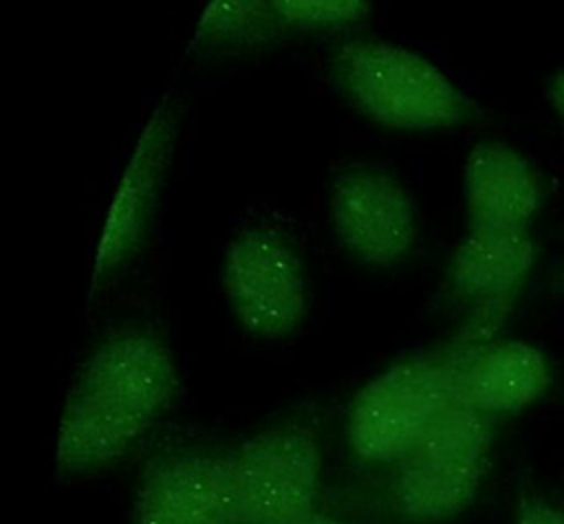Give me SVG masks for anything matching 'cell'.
I'll use <instances>...</instances> for the list:
<instances>
[{"label": "cell", "instance_id": "cell-6", "mask_svg": "<svg viewBox=\"0 0 564 524\" xmlns=\"http://www.w3.org/2000/svg\"><path fill=\"white\" fill-rule=\"evenodd\" d=\"M328 218L339 244L377 269L401 262L416 242V209L410 192L388 172L350 167L333 181Z\"/></svg>", "mask_w": 564, "mask_h": 524}, {"label": "cell", "instance_id": "cell-18", "mask_svg": "<svg viewBox=\"0 0 564 524\" xmlns=\"http://www.w3.org/2000/svg\"><path fill=\"white\" fill-rule=\"evenodd\" d=\"M549 97H551V103L555 106V110L564 117V73L555 75V79L551 81Z\"/></svg>", "mask_w": 564, "mask_h": 524}, {"label": "cell", "instance_id": "cell-11", "mask_svg": "<svg viewBox=\"0 0 564 524\" xmlns=\"http://www.w3.org/2000/svg\"><path fill=\"white\" fill-rule=\"evenodd\" d=\"M535 262V244L527 229H469L456 247L449 286L471 308L509 310Z\"/></svg>", "mask_w": 564, "mask_h": 524}, {"label": "cell", "instance_id": "cell-17", "mask_svg": "<svg viewBox=\"0 0 564 524\" xmlns=\"http://www.w3.org/2000/svg\"><path fill=\"white\" fill-rule=\"evenodd\" d=\"M518 524H564V517L542 502H529L522 506Z\"/></svg>", "mask_w": 564, "mask_h": 524}, {"label": "cell", "instance_id": "cell-5", "mask_svg": "<svg viewBox=\"0 0 564 524\" xmlns=\"http://www.w3.org/2000/svg\"><path fill=\"white\" fill-rule=\"evenodd\" d=\"M132 524H242L234 451L150 458L134 489Z\"/></svg>", "mask_w": 564, "mask_h": 524}, {"label": "cell", "instance_id": "cell-8", "mask_svg": "<svg viewBox=\"0 0 564 524\" xmlns=\"http://www.w3.org/2000/svg\"><path fill=\"white\" fill-rule=\"evenodd\" d=\"M77 387L154 421L176 396L178 370L154 332L121 330L90 352Z\"/></svg>", "mask_w": 564, "mask_h": 524}, {"label": "cell", "instance_id": "cell-3", "mask_svg": "<svg viewBox=\"0 0 564 524\" xmlns=\"http://www.w3.org/2000/svg\"><path fill=\"white\" fill-rule=\"evenodd\" d=\"M227 302L242 328L282 339L308 313V284L297 249L278 231L251 227L229 240L220 262Z\"/></svg>", "mask_w": 564, "mask_h": 524}, {"label": "cell", "instance_id": "cell-1", "mask_svg": "<svg viewBox=\"0 0 564 524\" xmlns=\"http://www.w3.org/2000/svg\"><path fill=\"white\" fill-rule=\"evenodd\" d=\"M333 79L366 119L405 132L452 128L469 101L425 55L386 40H352L333 55Z\"/></svg>", "mask_w": 564, "mask_h": 524}, {"label": "cell", "instance_id": "cell-7", "mask_svg": "<svg viewBox=\"0 0 564 524\" xmlns=\"http://www.w3.org/2000/svg\"><path fill=\"white\" fill-rule=\"evenodd\" d=\"M174 128V110L167 103H161L143 125L101 225L93 262L95 284L137 253L167 167Z\"/></svg>", "mask_w": 564, "mask_h": 524}, {"label": "cell", "instance_id": "cell-4", "mask_svg": "<svg viewBox=\"0 0 564 524\" xmlns=\"http://www.w3.org/2000/svg\"><path fill=\"white\" fill-rule=\"evenodd\" d=\"M234 456L242 524H289L317 511L322 451L308 423L269 427Z\"/></svg>", "mask_w": 564, "mask_h": 524}, {"label": "cell", "instance_id": "cell-10", "mask_svg": "<svg viewBox=\"0 0 564 524\" xmlns=\"http://www.w3.org/2000/svg\"><path fill=\"white\" fill-rule=\"evenodd\" d=\"M463 192L469 229H527L542 203L531 163L509 145L478 143L463 167Z\"/></svg>", "mask_w": 564, "mask_h": 524}, {"label": "cell", "instance_id": "cell-16", "mask_svg": "<svg viewBox=\"0 0 564 524\" xmlns=\"http://www.w3.org/2000/svg\"><path fill=\"white\" fill-rule=\"evenodd\" d=\"M282 26L337 29L359 22L370 0H267Z\"/></svg>", "mask_w": 564, "mask_h": 524}, {"label": "cell", "instance_id": "cell-15", "mask_svg": "<svg viewBox=\"0 0 564 524\" xmlns=\"http://www.w3.org/2000/svg\"><path fill=\"white\" fill-rule=\"evenodd\" d=\"M491 436V416L456 401L430 425L410 456L485 460Z\"/></svg>", "mask_w": 564, "mask_h": 524}, {"label": "cell", "instance_id": "cell-2", "mask_svg": "<svg viewBox=\"0 0 564 524\" xmlns=\"http://www.w3.org/2000/svg\"><path fill=\"white\" fill-rule=\"evenodd\" d=\"M456 401L458 379L445 350L403 359L370 379L352 399L346 418L348 445L368 465H397Z\"/></svg>", "mask_w": 564, "mask_h": 524}, {"label": "cell", "instance_id": "cell-19", "mask_svg": "<svg viewBox=\"0 0 564 524\" xmlns=\"http://www.w3.org/2000/svg\"><path fill=\"white\" fill-rule=\"evenodd\" d=\"M289 524H348V522H344V520H339L335 515L322 513V511H313V513H308V515H304V517H300L295 522H289Z\"/></svg>", "mask_w": 564, "mask_h": 524}, {"label": "cell", "instance_id": "cell-12", "mask_svg": "<svg viewBox=\"0 0 564 524\" xmlns=\"http://www.w3.org/2000/svg\"><path fill=\"white\" fill-rule=\"evenodd\" d=\"M152 418L75 387L57 427L55 460L62 471H93L121 458Z\"/></svg>", "mask_w": 564, "mask_h": 524}, {"label": "cell", "instance_id": "cell-9", "mask_svg": "<svg viewBox=\"0 0 564 524\" xmlns=\"http://www.w3.org/2000/svg\"><path fill=\"white\" fill-rule=\"evenodd\" d=\"M445 354L458 379V399L489 416L527 407L551 381L544 354L524 341L452 343Z\"/></svg>", "mask_w": 564, "mask_h": 524}, {"label": "cell", "instance_id": "cell-14", "mask_svg": "<svg viewBox=\"0 0 564 524\" xmlns=\"http://www.w3.org/2000/svg\"><path fill=\"white\" fill-rule=\"evenodd\" d=\"M278 26L267 0H209L196 40L207 46H249L275 35Z\"/></svg>", "mask_w": 564, "mask_h": 524}, {"label": "cell", "instance_id": "cell-13", "mask_svg": "<svg viewBox=\"0 0 564 524\" xmlns=\"http://www.w3.org/2000/svg\"><path fill=\"white\" fill-rule=\"evenodd\" d=\"M482 476L485 460L408 456L390 478V506L408 522H443L467 509Z\"/></svg>", "mask_w": 564, "mask_h": 524}]
</instances>
